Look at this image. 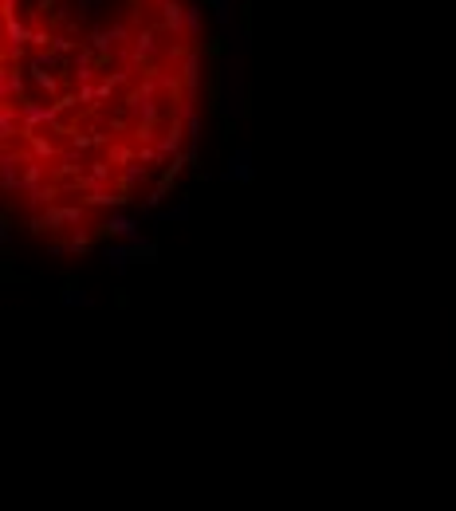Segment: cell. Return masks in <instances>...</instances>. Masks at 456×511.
<instances>
[{"instance_id":"obj_1","label":"cell","mask_w":456,"mask_h":511,"mask_svg":"<svg viewBox=\"0 0 456 511\" xmlns=\"http://www.w3.org/2000/svg\"><path fill=\"white\" fill-rule=\"evenodd\" d=\"M197 114L181 0H4V193L28 232L87 248L169 185Z\"/></svg>"}]
</instances>
